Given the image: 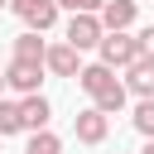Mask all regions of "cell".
<instances>
[{
	"label": "cell",
	"mask_w": 154,
	"mask_h": 154,
	"mask_svg": "<svg viewBox=\"0 0 154 154\" xmlns=\"http://www.w3.org/2000/svg\"><path fill=\"white\" fill-rule=\"evenodd\" d=\"M38 82H43V63L10 58V67H5V87H10V91H19V96H38Z\"/></svg>",
	"instance_id": "obj_5"
},
{
	"label": "cell",
	"mask_w": 154,
	"mask_h": 154,
	"mask_svg": "<svg viewBox=\"0 0 154 154\" xmlns=\"http://www.w3.org/2000/svg\"><path fill=\"white\" fill-rule=\"evenodd\" d=\"M130 77H125V91H135L140 101H149L154 96V58H140L135 67H125Z\"/></svg>",
	"instance_id": "obj_10"
},
{
	"label": "cell",
	"mask_w": 154,
	"mask_h": 154,
	"mask_svg": "<svg viewBox=\"0 0 154 154\" xmlns=\"http://www.w3.org/2000/svg\"><path fill=\"white\" fill-rule=\"evenodd\" d=\"M24 154H63V140L53 135V130H38L34 140H29V149Z\"/></svg>",
	"instance_id": "obj_13"
},
{
	"label": "cell",
	"mask_w": 154,
	"mask_h": 154,
	"mask_svg": "<svg viewBox=\"0 0 154 154\" xmlns=\"http://www.w3.org/2000/svg\"><path fill=\"white\" fill-rule=\"evenodd\" d=\"M144 154H154V140H149V144H144Z\"/></svg>",
	"instance_id": "obj_17"
},
{
	"label": "cell",
	"mask_w": 154,
	"mask_h": 154,
	"mask_svg": "<svg viewBox=\"0 0 154 154\" xmlns=\"http://www.w3.org/2000/svg\"><path fill=\"white\" fill-rule=\"evenodd\" d=\"M77 87H82V91L96 101V111H106V116H116V111L125 106V96H130V91H125V82H120V77H116L106 63H91V67H82Z\"/></svg>",
	"instance_id": "obj_1"
},
{
	"label": "cell",
	"mask_w": 154,
	"mask_h": 154,
	"mask_svg": "<svg viewBox=\"0 0 154 154\" xmlns=\"http://www.w3.org/2000/svg\"><path fill=\"white\" fill-rule=\"evenodd\" d=\"M135 14H140V5H135V0H106L101 24H106V34H120V29H130V24H135Z\"/></svg>",
	"instance_id": "obj_8"
},
{
	"label": "cell",
	"mask_w": 154,
	"mask_h": 154,
	"mask_svg": "<svg viewBox=\"0 0 154 154\" xmlns=\"http://www.w3.org/2000/svg\"><path fill=\"white\" fill-rule=\"evenodd\" d=\"M10 10L34 29V34H48L58 24V0H10Z\"/></svg>",
	"instance_id": "obj_3"
},
{
	"label": "cell",
	"mask_w": 154,
	"mask_h": 154,
	"mask_svg": "<svg viewBox=\"0 0 154 154\" xmlns=\"http://www.w3.org/2000/svg\"><path fill=\"white\" fill-rule=\"evenodd\" d=\"M101 38H106V24H101V14H72L67 19V43L82 53V48H101Z\"/></svg>",
	"instance_id": "obj_4"
},
{
	"label": "cell",
	"mask_w": 154,
	"mask_h": 154,
	"mask_svg": "<svg viewBox=\"0 0 154 154\" xmlns=\"http://www.w3.org/2000/svg\"><path fill=\"white\" fill-rule=\"evenodd\" d=\"M0 5H10V0H0Z\"/></svg>",
	"instance_id": "obj_19"
},
{
	"label": "cell",
	"mask_w": 154,
	"mask_h": 154,
	"mask_svg": "<svg viewBox=\"0 0 154 154\" xmlns=\"http://www.w3.org/2000/svg\"><path fill=\"white\" fill-rule=\"evenodd\" d=\"M58 10H72V14H101L106 0H58Z\"/></svg>",
	"instance_id": "obj_15"
},
{
	"label": "cell",
	"mask_w": 154,
	"mask_h": 154,
	"mask_svg": "<svg viewBox=\"0 0 154 154\" xmlns=\"http://www.w3.org/2000/svg\"><path fill=\"white\" fill-rule=\"evenodd\" d=\"M19 116H24V130H48V120H53V106H48V96L38 91V96H24L19 101Z\"/></svg>",
	"instance_id": "obj_9"
},
{
	"label": "cell",
	"mask_w": 154,
	"mask_h": 154,
	"mask_svg": "<svg viewBox=\"0 0 154 154\" xmlns=\"http://www.w3.org/2000/svg\"><path fill=\"white\" fill-rule=\"evenodd\" d=\"M135 130H140V135H144V140H154V96H149V101H140V106H135Z\"/></svg>",
	"instance_id": "obj_14"
},
{
	"label": "cell",
	"mask_w": 154,
	"mask_h": 154,
	"mask_svg": "<svg viewBox=\"0 0 154 154\" xmlns=\"http://www.w3.org/2000/svg\"><path fill=\"white\" fill-rule=\"evenodd\" d=\"M106 130H111V120H106V111H96V106L77 111V120H72V135H77L82 144H101Z\"/></svg>",
	"instance_id": "obj_6"
},
{
	"label": "cell",
	"mask_w": 154,
	"mask_h": 154,
	"mask_svg": "<svg viewBox=\"0 0 154 154\" xmlns=\"http://www.w3.org/2000/svg\"><path fill=\"white\" fill-rule=\"evenodd\" d=\"M0 91H5V72H0Z\"/></svg>",
	"instance_id": "obj_18"
},
{
	"label": "cell",
	"mask_w": 154,
	"mask_h": 154,
	"mask_svg": "<svg viewBox=\"0 0 154 154\" xmlns=\"http://www.w3.org/2000/svg\"><path fill=\"white\" fill-rule=\"evenodd\" d=\"M19 130H24L19 101H0V140H5V135H19Z\"/></svg>",
	"instance_id": "obj_12"
},
{
	"label": "cell",
	"mask_w": 154,
	"mask_h": 154,
	"mask_svg": "<svg viewBox=\"0 0 154 154\" xmlns=\"http://www.w3.org/2000/svg\"><path fill=\"white\" fill-rule=\"evenodd\" d=\"M14 58H24V63H43V58H48V43H43L34 29H24V34L14 38Z\"/></svg>",
	"instance_id": "obj_11"
},
{
	"label": "cell",
	"mask_w": 154,
	"mask_h": 154,
	"mask_svg": "<svg viewBox=\"0 0 154 154\" xmlns=\"http://www.w3.org/2000/svg\"><path fill=\"white\" fill-rule=\"evenodd\" d=\"M140 48H144V58H154V24L140 29Z\"/></svg>",
	"instance_id": "obj_16"
},
{
	"label": "cell",
	"mask_w": 154,
	"mask_h": 154,
	"mask_svg": "<svg viewBox=\"0 0 154 154\" xmlns=\"http://www.w3.org/2000/svg\"><path fill=\"white\" fill-rule=\"evenodd\" d=\"M140 58H144L140 34H125V29H120V34H106V38H101V63H106L111 72H116V67H135Z\"/></svg>",
	"instance_id": "obj_2"
},
{
	"label": "cell",
	"mask_w": 154,
	"mask_h": 154,
	"mask_svg": "<svg viewBox=\"0 0 154 154\" xmlns=\"http://www.w3.org/2000/svg\"><path fill=\"white\" fill-rule=\"evenodd\" d=\"M43 67L48 72H58V77H82V63H77V48L63 38V43H48V58H43Z\"/></svg>",
	"instance_id": "obj_7"
}]
</instances>
